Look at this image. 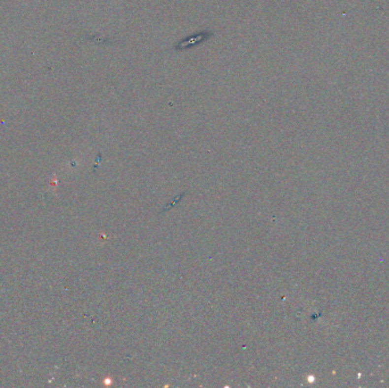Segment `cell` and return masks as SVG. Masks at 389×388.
<instances>
[{
    "instance_id": "1",
    "label": "cell",
    "mask_w": 389,
    "mask_h": 388,
    "mask_svg": "<svg viewBox=\"0 0 389 388\" xmlns=\"http://www.w3.org/2000/svg\"><path fill=\"white\" fill-rule=\"evenodd\" d=\"M212 35H213L212 31H204V32H199V33L193 34V35L188 36L187 39L181 40L178 45L174 46V49L175 50H186V49H189V48H194V47L199 46L203 42L206 41V40L210 39Z\"/></svg>"
}]
</instances>
